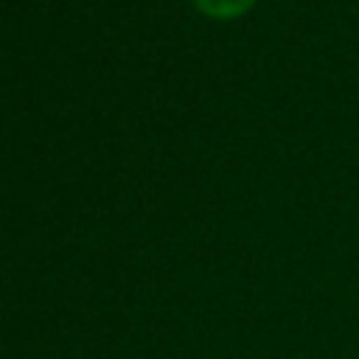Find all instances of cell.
I'll return each mask as SVG.
<instances>
[{"mask_svg": "<svg viewBox=\"0 0 359 359\" xmlns=\"http://www.w3.org/2000/svg\"><path fill=\"white\" fill-rule=\"evenodd\" d=\"M196 8L213 20H236L252 8L255 0H194Z\"/></svg>", "mask_w": 359, "mask_h": 359, "instance_id": "cell-1", "label": "cell"}]
</instances>
